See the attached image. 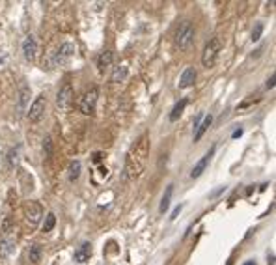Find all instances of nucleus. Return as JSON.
<instances>
[{
	"label": "nucleus",
	"instance_id": "4468645a",
	"mask_svg": "<svg viewBox=\"0 0 276 265\" xmlns=\"http://www.w3.org/2000/svg\"><path fill=\"white\" fill-rule=\"evenodd\" d=\"M112 60H114V54L110 52V50H103L101 54H99V58H97V67H99V71L105 73L112 66Z\"/></svg>",
	"mask_w": 276,
	"mask_h": 265
},
{
	"label": "nucleus",
	"instance_id": "cd10ccee",
	"mask_svg": "<svg viewBox=\"0 0 276 265\" xmlns=\"http://www.w3.org/2000/svg\"><path fill=\"white\" fill-rule=\"evenodd\" d=\"M241 134H243V129H241V127H239L237 131H233V138H239Z\"/></svg>",
	"mask_w": 276,
	"mask_h": 265
},
{
	"label": "nucleus",
	"instance_id": "a211bd4d",
	"mask_svg": "<svg viewBox=\"0 0 276 265\" xmlns=\"http://www.w3.org/2000/svg\"><path fill=\"white\" fill-rule=\"evenodd\" d=\"M81 170H82V165H81V161L79 159H75L69 163V170H67V178L69 181H77L79 180V176H81Z\"/></svg>",
	"mask_w": 276,
	"mask_h": 265
},
{
	"label": "nucleus",
	"instance_id": "393cba45",
	"mask_svg": "<svg viewBox=\"0 0 276 265\" xmlns=\"http://www.w3.org/2000/svg\"><path fill=\"white\" fill-rule=\"evenodd\" d=\"M17 161H19V148H13V149H10V153H8V163H10L12 168L17 165Z\"/></svg>",
	"mask_w": 276,
	"mask_h": 265
},
{
	"label": "nucleus",
	"instance_id": "4be33fe9",
	"mask_svg": "<svg viewBox=\"0 0 276 265\" xmlns=\"http://www.w3.org/2000/svg\"><path fill=\"white\" fill-rule=\"evenodd\" d=\"M56 226V215L54 213H47L45 215V222H43V233H49V232H52Z\"/></svg>",
	"mask_w": 276,
	"mask_h": 265
},
{
	"label": "nucleus",
	"instance_id": "bb28decb",
	"mask_svg": "<svg viewBox=\"0 0 276 265\" xmlns=\"http://www.w3.org/2000/svg\"><path fill=\"white\" fill-rule=\"evenodd\" d=\"M181 207H183V205H178V207H176V209H174V213H172V215H170V218H172V220H174V218L178 217V215H179V211H181Z\"/></svg>",
	"mask_w": 276,
	"mask_h": 265
},
{
	"label": "nucleus",
	"instance_id": "c85d7f7f",
	"mask_svg": "<svg viewBox=\"0 0 276 265\" xmlns=\"http://www.w3.org/2000/svg\"><path fill=\"white\" fill-rule=\"evenodd\" d=\"M244 265H258V264H256V262H246Z\"/></svg>",
	"mask_w": 276,
	"mask_h": 265
},
{
	"label": "nucleus",
	"instance_id": "9b49d317",
	"mask_svg": "<svg viewBox=\"0 0 276 265\" xmlns=\"http://www.w3.org/2000/svg\"><path fill=\"white\" fill-rule=\"evenodd\" d=\"M215 151H216V146H211V149L205 153L196 165H194V168H192V172H191V178L192 180H196V178H200L202 174L205 172V168H207V165H209V161H211V157L215 155Z\"/></svg>",
	"mask_w": 276,
	"mask_h": 265
},
{
	"label": "nucleus",
	"instance_id": "6ab92c4d",
	"mask_svg": "<svg viewBox=\"0 0 276 265\" xmlns=\"http://www.w3.org/2000/svg\"><path fill=\"white\" fill-rule=\"evenodd\" d=\"M13 252V239L2 237L0 239V258H8Z\"/></svg>",
	"mask_w": 276,
	"mask_h": 265
},
{
	"label": "nucleus",
	"instance_id": "0eeeda50",
	"mask_svg": "<svg viewBox=\"0 0 276 265\" xmlns=\"http://www.w3.org/2000/svg\"><path fill=\"white\" fill-rule=\"evenodd\" d=\"M24 218L32 228L37 226L41 222V218H43V205L39 202H28L26 207H24Z\"/></svg>",
	"mask_w": 276,
	"mask_h": 265
},
{
	"label": "nucleus",
	"instance_id": "6e6552de",
	"mask_svg": "<svg viewBox=\"0 0 276 265\" xmlns=\"http://www.w3.org/2000/svg\"><path fill=\"white\" fill-rule=\"evenodd\" d=\"M73 56H75V45L69 43V41H64L58 47V50H56V54H54V62L58 66H65Z\"/></svg>",
	"mask_w": 276,
	"mask_h": 265
},
{
	"label": "nucleus",
	"instance_id": "20e7f679",
	"mask_svg": "<svg viewBox=\"0 0 276 265\" xmlns=\"http://www.w3.org/2000/svg\"><path fill=\"white\" fill-rule=\"evenodd\" d=\"M97 99H99V90H97L96 86L90 88V90H86L84 94H82V97H81V101H79V110L82 114H86V116H92L96 112Z\"/></svg>",
	"mask_w": 276,
	"mask_h": 265
},
{
	"label": "nucleus",
	"instance_id": "5701e85b",
	"mask_svg": "<svg viewBox=\"0 0 276 265\" xmlns=\"http://www.w3.org/2000/svg\"><path fill=\"white\" fill-rule=\"evenodd\" d=\"M43 155L47 161L52 157V138L50 136H45V140H43Z\"/></svg>",
	"mask_w": 276,
	"mask_h": 265
},
{
	"label": "nucleus",
	"instance_id": "39448f33",
	"mask_svg": "<svg viewBox=\"0 0 276 265\" xmlns=\"http://www.w3.org/2000/svg\"><path fill=\"white\" fill-rule=\"evenodd\" d=\"M73 96H75V92H73L71 83H65L56 94V109L62 112H69L73 107V99H75Z\"/></svg>",
	"mask_w": 276,
	"mask_h": 265
},
{
	"label": "nucleus",
	"instance_id": "a878e982",
	"mask_svg": "<svg viewBox=\"0 0 276 265\" xmlns=\"http://www.w3.org/2000/svg\"><path fill=\"white\" fill-rule=\"evenodd\" d=\"M265 88H267V90H271V88H275V73H273V75H271V77L267 79V84H265Z\"/></svg>",
	"mask_w": 276,
	"mask_h": 265
},
{
	"label": "nucleus",
	"instance_id": "dca6fc26",
	"mask_svg": "<svg viewBox=\"0 0 276 265\" xmlns=\"http://www.w3.org/2000/svg\"><path fill=\"white\" fill-rule=\"evenodd\" d=\"M187 103H189V99H181L178 101L176 105H174V109L170 112V121H178L181 118V114H183V110L187 107Z\"/></svg>",
	"mask_w": 276,
	"mask_h": 265
},
{
	"label": "nucleus",
	"instance_id": "b1692460",
	"mask_svg": "<svg viewBox=\"0 0 276 265\" xmlns=\"http://www.w3.org/2000/svg\"><path fill=\"white\" fill-rule=\"evenodd\" d=\"M261 34H263V23H256V26H254V30H252V36H250L254 43H256V41H260Z\"/></svg>",
	"mask_w": 276,
	"mask_h": 265
},
{
	"label": "nucleus",
	"instance_id": "423d86ee",
	"mask_svg": "<svg viewBox=\"0 0 276 265\" xmlns=\"http://www.w3.org/2000/svg\"><path fill=\"white\" fill-rule=\"evenodd\" d=\"M45 109H47V97H45V94H41V96H37L36 101L30 105V109L26 112V118L32 121V123H36V121H39L45 116Z\"/></svg>",
	"mask_w": 276,
	"mask_h": 265
},
{
	"label": "nucleus",
	"instance_id": "ddd939ff",
	"mask_svg": "<svg viewBox=\"0 0 276 265\" xmlns=\"http://www.w3.org/2000/svg\"><path fill=\"white\" fill-rule=\"evenodd\" d=\"M194 81H196V69L194 67H187L179 79V88L181 90L191 88V86H194Z\"/></svg>",
	"mask_w": 276,
	"mask_h": 265
},
{
	"label": "nucleus",
	"instance_id": "f8f14e48",
	"mask_svg": "<svg viewBox=\"0 0 276 265\" xmlns=\"http://www.w3.org/2000/svg\"><path fill=\"white\" fill-rule=\"evenodd\" d=\"M90 256H92V245L88 241H84L75 248V256H73V258H75L77 264H86V262L90 260Z\"/></svg>",
	"mask_w": 276,
	"mask_h": 265
},
{
	"label": "nucleus",
	"instance_id": "aec40b11",
	"mask_svg": "<svg viewBox=\"0 0 276 265\" xmlns=\"http://www.w3.org/2000/svg\"><path fill=\"white\" fill-rule=\"evenodd\" d=\"M125 77H127V66H116L114 67V71L110 75V81L112 83H121V81H125Z\"/></svg>",
	"mask_w": 276,
	"mask_h": 265
},
{
	"label": "nucleus",
	"instance_id": "412c9836",
	"mask_svg": "<svg viewBox=\"0 0 276 265\" xmlns=\"http://www.w3.org/2000/svg\"><path fill=\"white\" fill-rule=\"evenodd\" d=\"M41 252H43L41 245L34 243V245L30 247V252H28V256H30V262H32V264H39V260H41Z\"/></svg>",
	"mask_w": 276,
	"mask_h": 265
},
{
	"label": "nucleus",
	"instance_id": "9d476101",
	"mask_svg": "<svg viewBox=\"0 0 276 265\" xmlns=\"http://www.w3.org/2000/svg\"><path fill=\"white\" fill-rule=\"evenodd\" d=\"M23 56L26 62H36V54H37V39L32 34H28V36L23 39Z\"/></svg>",
	"mask_w": 276,
	"mask_h": 265
},
{
	"label": "nucleus",
	"instance_id": "f3484780",
	"mask_svg": "<svg viewBox=\"0 0 276 265\" xmlns=\"http://www.w3.org/2000/svg\"><path fill=\"white\" fill-rule=\"evenodd\" d=\"M172 193H174V185L170 183L166 187V193L162 194V200H161V205H159V211L161 213H166L170 207V202H172Z\"/></svg>",
	"mask_w": 276,
	"mask_h": 265
},
{
	"label": "nucleus",
	"instance_id": "7ed1b4c3",
	"mask_svg": "<svg viewBox=\"0 0 276 265\" xmlns=\"http://www.w3.org/2000/svg\"><path fill=\"white\" fill-rule=\"evenodd\" d=\"M218 54H220V41H218L216 37H213V39H209V41L205 43L204 52H202V64H204L205 69L215 67Z\"/></svg>",
	"mask_w": 276,
	"mask_h": 265
},
{
	"label": "nucleus",
	"instance_id": "1a4fd4ad",
	"mask_svg": "<svg viewBox=\"0 0 276 265\" xmlns=\"http://www.w3.org/2000/svg\"><path fill=\"white\" fill-rule=\"evenodd\" d=\"M30 86L23 83L21 88H19V92H17V105H15V110H17V114L19 116H23L24 110H28V101H30Z\"/></svg>",
	"mask_w": 276,
	"mask_h": 265
},
{
	"label": "nucleus",
	"instance_id": "2eb2a0df",
	"mask_svg": "<svg viewBox=\"0 0 276 265\" xmlns=\"http://www.w3.org/2000/svg\"><path fill=\"white\" fill-rule=\"evenodd\" d=\"M211 123H213V116H211V114L204 116V120L200 121L198 129H196V132H194V142H200V140H202V136H204L205 131L209 129V125H211Z\"/></svg>",
	"mask_w": 276,
	"mask_h": 265
},
{
	"label": "nucleus",
	"instance_id": "f03ea898",
	"mask_svg": "<svg viewBox=\"0 0 276 265\" xmlns=\"http://www.w3.org/2000/svg\"><path fill=\"white\" fill-rule=\"evenodd\" d=\"M194 36H196V30H194L191 21H181L178 24V28H176V36H174L176 47L179 50L191 49V45L194 43Z\"/></svg>",
	"mask_w": 276,
	"mask_h": 265
},
{
	"label": "nucleus",
	"instance_id": "f257e3e1",
	"mask_svg": "<svg viewBox=\"0 0 276 265\" xmlns=\"http://www.w3.org/2000/svg\"><path fill=\"white\" fill-rule=\"evenodd\" d=\"M149 134L144 132L138 136V140L131 146V149L127 151L125 161H123V178L127 181H132L136 178L142 176V172L146 170V163H147V157H149Z\"/></svg>",
	"mask_w": 276,
	"mask_h": 265
}]
</instances>
